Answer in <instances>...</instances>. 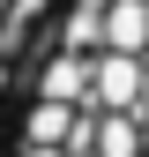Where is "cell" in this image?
I'll return each mask as SVG.
<instances>
[{"mask_svg":"<svg viewBox=\"0 0 149 157\" xmlns=\"http://www.w3.org/2000/svg\"><path fill=\"white\" fill-rule=\"evenodd\" d=\"M52 0H0V60H15V52L37 45V23H45Z\"/></svg>","mask_w":149,"mask_h":157,"instance_id":"6da1fadb","label":"cell"}]
</instances>
